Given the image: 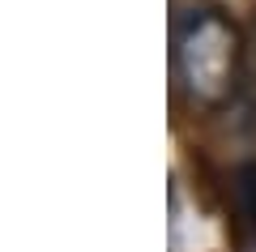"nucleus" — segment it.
I'll return each instance as SVG.
<instances>
[{"mask_svg": "<svg viewBox=\"0 0 256 252\" xmlns=\"http://www.w3.org/2000/svg\"><path fill=\"white\" fill-rule=\"evenodd\" d=\"M235 201H239V214L244 218H256V167H239L235 171Z\"/></svg>", "mask_w": 256, "mask_h": 252, "instance_id": "2", "label": "nucleus"}, {"mask_svg": "<svg viewBox=\"0 0 256 252\" xmlns=\"http://www.w3.org/2000/svg\"><path fill=\"white\" fill-rule=\"evenodd\" d=\"M235 30L218 13L201 9L188 22L175 26V73H180L184 90L201 103H214L235 86Z\"/></svg>", "mask_w": 256, "mask_h": 252, "instance_id": "1", "label": "nucleus"}]
</instances>
